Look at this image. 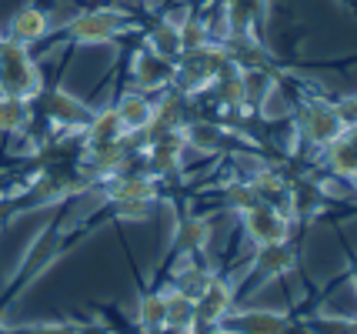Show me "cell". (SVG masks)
Returning <instances> with one entry per match:
<instances>
[{
	"label": "cell",
	"instance_id": "30bf717a",
	"mask_svg": "<svg viewBox=\"0 0 357 334\" xmlns=\"http://www.w3.org/2000/svg\"><path fill=\"white\" fill-rule=\"evenodd\" d=\"M234 334H294L297 321L284 311H267V308H234L224 321Z\"/></svg>",
	"mask_w": 357,
	"mask_h": 334
},
{
	"label": "cell",
	"instance_id": "7c38bea8",
	"mask_svg": "<svg viewBox=\"0 0 357 334\" xmlns=\"http://www.w3.org/2000/svg\"><path fill=\"white\" fill-rule=\"evenodd\" d=\"M104 201H160V181L147 171H124L104 181Z\"/></svg>",
	"mask_w": 357,
	"mask_h": 334
},
{
	"label": "cell",
	"instance_id": "ba28073f",
	"mask_svg": "<svg viewBox=\"0 0 357 334\" xmlns=\"http://www.w3.org/2000/svg\"><path fill=\"white\" fill-rule=\"evenodd\" d=\"M237 308V281L231 274H214L211 284L201 291V298L194 301V311H197V328H207V324H224L227 314Z\"/></svg>",
	"mask_w": 357,
	"mask_h": 334
},
{
	"label": "cell",
	"instance_id": "cb8c5ba5",
	"mask_svg": "<svg viewBox=\"0 0 357 334\" xmlns=\"http://www.w3.org/2000/svg\"><path fill=\"white\" fill-rule=\"evenodd\" d=\"M211 40H214V37H211V27H207V20H204V17L187 14L184 20H181V54L204 50Z\"/></svg>",
	"mask_w": 357,
	"mask_h": 334
},
{
	"label": "cell",
	"instance_id": "52a82bcc",
	"mask_svg": "<svg viewBox=\"0 0 357 334\" xmlns=\"http://www.w3.org/2000/svg\"><path fill=\"white\" fill-rule=\"evenodd\" d=\"M174 70H177V61L171 57H160L151 47H137L130 54V64H127V74H130V84L144 91V94H160L174 84Z\"/></svg>",
	"mask_w": 357,
	"mask_h": 334
},
{
	"label": "cell",
	"instance_id": "f1b7e54d",
	"mask_svg": "<svg viewBox=\"0 0 357 334\" xmlns=\"http://www.w3.org/2000/svg\"><path fill=\"white\" fill-rule=\"evenodd\" d=\"M347 278H351V284H354V294H357V257L351 261V268H347Z\"/></svg>",
	"mask_w": 357,
	"mask_h": 334
},
{
	"label": "cell",
	"instance_id": "4316f807",
	"mask_svg": "<svg viewBox=\"0 0 357 334\" xmlns=\"http://www.w3.org/2000/svg\"><path fill=\"white\" fill-rule=\"evenodd\" d=\"M80 334H114L107 324H100V321H84L80 324Z\"/></svg>",
	"mask_w": 357,
	"mask_h": 334
},
{
	"label": "cell",
	"instance_id": "3957f363",
	"mask_svg": "<svg viewBox=\"0 0 357 334\" xmlns=\"http://www.w3.org/2000/svg\"><path fill=\"white\" fill-rule=\"evenodd\" d=\"M294 128L304 141L324 151L327 144H334L337 137L347 134V124L344 117L337 114V100H327L321 94H311V97H301L294 107Z\"/></svg>",
	"mask_w": 357,
	"mask_h": 334
},
{
	"label": "cell",
	"instance_id": "7402d4cb",
	"mask_svg": "<svg viewBox=\"0 0 357 334\" xmlns=\"http://www.w3.org/2000/svg\"><path fill=\"white\" fill-rule=\"evenodd\" d=\"M167 328H174V331H194L197 328L194 301L184 298L181 291H174V287H167Z\"/></svg>",
	"mask_w": 357,
	"mask_h": 334
},
{
	"label": "cell",
	"instance_id": "9c48e42d",
	"mask_svg": "<svg viewBox=\"0 0 357 334\" xmlns=\"http://www.w3.org/2000/svg\"><path fill=\"white\" fill-rule=\"evenodd\" d=\"M211 241H214V224L211 218H204V214H184V218H177L174 224V238H171V261L177 257H204L207 255V248H211Z\"/></svg>",
	"mask_w": 357,
	"mask_h": 334
},
{
	"label": "cell",
	"instance_id": "277c9868",
	"mask_svg": "<svg viewBox=\"0 0 357 334\" xmlns=\"http://www.w3.org/2000/svg\"><path fill=\"white\" fill-rule=\"evenodd\" d=\"M297 261H301V248H297L294 238L278 241V244H261V248H254V255H250L244 281H250V284L280 281V278L294 274Z\"/></svg>",
	"mask_w": 357,
	"mask_h": 334
},
{
	"label": "cell",
	"instance_id": "d4e9b609",
	"mask_svg": "<svg viewBox=\"0 0 357 334\" xmlns=\"http://www.w3.org/2000/svg\"><path fill=\"white\" fill-rule=\"evenodd\" d=\"M157 211V201H107V214L114 221H147Z\"/></svg>",
	"mask_w": 357,
	"mask_h": 334
},
{
	"label": "cell",
	"instance_id": "f546056e",
	"mask_svg": "<svg viewBox=\"0 0 357 334\" xmlns=\"http://www.w3.org/2000/svg\"><path fill=\"white\" fill-rule=\"evenodd\" d=\"M347 184H351V191L357 194V171H354V177H351V181H347Z\"/></svg>",
	"mask_w": 357,
	"mask_h": 334
},
{
	"label": "cell",
	"instance_id": "4fadbf2b",
	"mask_svg": "<svg viewBox=\"0 0 357 334\" xmlns=\"http://www.w3.org/2000/svg\"><path fill=\"white\" fill-rule=\"evenodd\" d=\"M171 264L174 268H171V281H167V287L181 291V294L190 298V301H197L201 291L211 284V278L218 274L204 257H177V261H171Z\"/></svg>",
	"mask_w": 357,
	"mask_h": 334
},
{
	"label": "cell",
	"instance_id": "8fae6325",
	"mask_svg": "<svg viewBox=\"0 0 357 334\" xmlns=\"http://www.w3.org/2000/svg\"><path fill=\"white\" fill-rule=\"evenodd\" d=\"M184 144L187 151H201V154H227L234 151V134L227 124L207 121V117H190L184 124Z\"/></svg>",
	"mask_w": 357,
	"mask_h": 334
},
{
	"label": "cell",
	"instance_id": "e0dca14e",
	"mask_svg": "<svg viewBox=\"0 0 357 334\" xmlns=\"http://www.w3.org/2000/svg\"><path fill=\"white\" fill-rule=\"evenodd\" d=\"M137 328L140 334H157L167 328V287H147L137 298Z\"/></svg>",
	"mask_w": 357,
	"mask_h": 334
},
{
	"label": "cell",
	"instance_id": "484cf974",
	"mask_svg": "<svg viewBox=\"0 0 357 334\" xmlns=\"http://www.w3.org/2000/svg\"><path fill=\"white\" fill-rule=\"evenodd\" d=\"M84 321H33V324H20V328H7V334H80Z\"/></svg>",
	"mask_w": 357,
	"mask_h": 334
},
{
	"label": "cell",
	"instance_id": "9a60e30c",
	"mask_svg": "<svg viewBox=\"0 0 357 334\" xmlns=\"http://www.w3.org/2000/svg\"><path fill=\"white\" fill-rule=\"evenodd\" d=\"M114 111H117V117H121V124H124L127 134H140V130L154 121V100H151V94H144L137 87H127V91L117 94Z\"/></svg>",
	"mask_w": 357,
	"mask_h": 334
},
{
	"label": "cell",
	"instance_id": "2e32d148",
	"mask_svg": "<svg viewBox=\"0 0 357 334\" xmlns=\"http://www.w3.org/2000/svg\"><path fill=\"white\" fill-rule=\"evenodd\" d=\"M80 137H84V147L124 141L127 130H124V124H121L117 111H114V104H110V107H97V111L91 114V121H87V128L80 130Z\"/></svg>",
	"mask_w": 357,
	"mask_h": 334
},
{
	"label": "cell",
	"instance_id": "ac0fdd59",
	"mask_svg": "<svg viewBox=\"0 0 357 334\" xmlns=\"http://www.w3.org/2000/svg\"><path fill=\"white\" fill-rule=\"evenodd\" d=\"M244 77V104L248 111H264L267 100L278 94V74L274 67H257V70H241Z\"/></svg>",
	"mask_w": 357,
	"mask_h": 334
},
{
	"label": "cell",
	"instance_id": "d6986e66",
	"mask_svg": "<svg viewBox=\"0 0 357 334\" xmlns=\"http://www.w3.org/2000/svg\"><path fill=\"white\" fill-rule=\"evenodd\" d=\"M144 47H151L160 57H171L177 61L181 57V24H174L171 17H160L157 24L147 27L144 33Z\"/></svg>",
	"mask_w": 357,
	"mask_h": 334
},
{
	"label": "cell",
	"instance_id": "603a6c76",
	"mask_svg": "<svg viewBox=\"0 0 357 334\" xmlns=\"http://www.w3.org/2000/svg\"><path fill=\"white\" fill-rule=\"evenodd\" d=\"M301 324L311 334H357V314H324V311H317Z\"/></svg>",
	"mask_w": 357,
	"mask_h": 334
},
{
	"label": "cell",
	"instance_id": "5b68a950",
	"mask_svg": "<svg viewBox=\"0 0 357 334\" xmlns=\"http://www.w3.org/2000/svg\"><path fill=\"white\" fill-rule=\"evenodd\" d=\"M31 104H37V111L44 114L57 130H67V134H80L93 114L91 104H84L80 97L67 94L63 87H44Z\"/></svg>",
	"mask_w": 357,
	"mask_h": 334
},
{
	"label": "cell",
	"instance_id": "ffe728a7",
	"mask_svg": "<svg viewBox=\"0 0 357 334\" xmlns=\"http://www.w3.org/2000/svg\"><path fill=\"white\" fill-rule=\"evenodd\" d=\"M220 207L224 211H231V214H248L250 207H257L261 204V197H257V191H254V184H250L248 177H241V174H234L231 181H224L220 184Z\"/></svg>",
	"mask_w": 357,
	"mask_h": 334
},
{
	"label": "cell",
	"instance_id": "7a4b0ae2",
	"mask_svg": "<svg viewBox=\"0 0 357 334\" xmlns=\"http://www.w3.org/2000/svg\"><path fill=\"white\" fill-rule=\"evenodd\" d=\"M47 87L40 64L31 57L27 44H17L14 37H0V94L33 100Z\"/></svg>",
	"mask_w": 357,
	"mask_h": 334
},
{
	"label": "cell",
	"instance_id": "6da1fadb",
	"mask_svg": "<svg viewBox=\"0 0 357 334\" xmlns=\"http://www.w3.org/2000/svg\"><path fill=\"white\" fill-rule=\"evenodd\" d=\"M127 31H134V17L121 10V7H91V10H80L70 20H63V40L67 44H77V47H97V44H114L121 40Z\"/></svg>",
	"mask_w": 357,
	"mask_h": 334
},
{
	"label": "cell",
	"instance_id": "44dd1931",
	"mask_svg": "<svg viewBox=\"0 0 357 334\" xmlns=\"http://www.w3.org/2000/svg\"><path fill=\"white\" fill-rule=\"evenodd\" d=\"M33 121V104L31 100H20V97L0 94V134H24L31 130Z\"/></svg>",
	"mask_w": 357,
	"mask_h": 334
},
{
	"label": "cell",
	"instance_id": "83f0119b",
	"mask_svg": "<svg viewBox=\"0 0 357 334\" xmlns=\"http://www.w3.org/2000/svg\"><path fill=\"white\" fill-rule=\"evenodd\" d=\"M190 334H234L227 324H207V328H194Z\"/></svg>",
	"mask_w": 357,
	"mask_h": 334
},
{
	"label": "cell",
	"instance_id": "8992f818",
	"mask_svg": "<svg viewBox=\"0 0 357 334\" xmlns=\"http://www.w3.org/2000/svg\"><path fill=\"white\" fill-rule=\"evenodd\" d=\"M241 231H244L250 248H261V244L287 241L294 234V221H291V214L284 207L257 204V207H250L248 214H241Z\"/></svg>",
	"mask_w": 357,
	"mask_h": 334
},
{
	"label": "cell",
	"instance_id": "5bb4252c",
	"mask_svg": "<svg viewBox=\"0 0 357 334\" xmlns=\"http://www.w3.org/2000/svg\"><path fill=\"white\" fill-rule=\"evenodd\" d=\"M50 14H47L40 3H24V7H17L14 17H10V31L7 37H14L17 44H40L47 40V33H50Z\"/></svg>",
	"mask_w": 357,
	"mask_h": 334
},
{
	"label": "cell",
	"instance_id": "4dcf8cb0",
	"mask_svg": "<svg viewBox=\"0 0 357 334\" xmlns=\"http://www.w3.org/2000/svg\"><path fill=\"white\" fill-rule=\"evenodd\" d=\"M134 3H140V0H134Z\"/></svg>",
	"mask_w": 357,
	"mask_h": 334
},
{
	"label": "cell",
	"instance_id": "1f68e13d",
	"mask_svg": "<svg viewBox=\"0 0 357 334\" xmlns=\"http://www.w3.org/2000/svg\"><path fill=\"white\" fill-rule=\"evenodd\" d=\"M0 37H3V33H0Z\"/></svg>",
	"mask_w": 357,
	"mask_h": 334
}]
</instances>
